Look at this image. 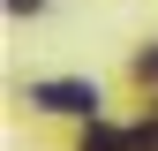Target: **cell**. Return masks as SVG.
Segmentation results:
<instances>
[{
    "label": "cell",
    "instance_id": "3",
    "mask_svg": "<svg viewBox=\"0 0 158 151\" xmlns=\"http://www.w3.org/2000/svg\"><path fill=\"white\" fill-rule=\"evenodd\" d=\"M135 76H143V83H158V53H143V61H135Z\"/></svg>",
    "mask_w": 158,
    "mask_h": 151
},
{
    "label": "cell",
    "instance_id": "1",
    "mask_svg": "<svg viewBox=\"0 0 158 151\" xmlns=\"http://www.w3.org/2000/svg\"><path fill=\"white\" fill-rule=\"evenodd\" d=\"M30 106H45V113H98V83H30Z\"/></svg>",
    "mask_w": 158,
    "mask_h": 151
},
{
    "label": "cell",
    "instance_id": "2",
    "mask_svg": "<svg viewBox=\"0 0 158 151\" xmlns=\"http://www.w3.org/2000/svg\"><path fill=\"white\" fill-rule=\"evenodd\" d=\"M83 151H135V144L121 136V128H98V121H90V136H83Z\"/></svg>",
    "mask_w": 158,
    "mask_h": 151
},
{
    "label": "cell",
    "instance_id": "4",
    "mask_svg": "<svg viewBox=\"0 0 158 151\" xmlns=\"http://www.w3.org/2000/svg\"><path fill=\"white\" fill-rule=\"evenodd\" d=\"M8 8H15V15H38V8H45V0H8Z\"/></svg>",
    "mask_w": 158,
    "mask_h": 151
}]
</instances>
